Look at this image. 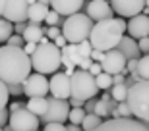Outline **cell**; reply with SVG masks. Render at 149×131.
I'll return each mask as SVG.
<instances>
[{"mask_svg":"<svg viewBox=\"0 0 149 131\" xmlns=\"http://www.w3.org/2000/svg\"><path fill=\"white\" fill-rule=\"evenodd\" d=\"M87 16L93 21H101V19L112 17V6L107 0H91L87 6Z\"/></svg>","mask_w":149,"mask_h":131,"instance_id":"obj_16","label":"cell"},{"mask_svg":"<svg viewBox=\"0 0 149 131\" xmlns=\"http://www.w3.org/2000/svg\"><path fill=\"white\" fill-rule=\"evenodd\" d=\"M97 100H99L97 97H93V98H89V100H85V112H87V114H91V112L95 110V104H97Z\"/></svg>","mask_w":149,"mask_h":131,"instance_id":"obj_40","label":"cell"},{"mask_svg":"<svg viewBox=\"0 0 149 131\" xmlns=\"http://www.w3.org/2000/svg\"><path fill=\"white\" fill-rule=\"evenodd\" d=\"M101 123H103V118L97 116L95 112H91V114H85V118H83V121H81V129L83 131H93V129H97Z\"/></svg>","mask_w":149,"mask_h":131,"instance_id":"obj_22","label":"cell"},{"mask_svg":"<svg viewBox=\"0 0 149 131\" xmlns=\"http://www.w3.org/2000/svg\"><path fill=\"white\" fill-rule=\"evenodd\" d=\"M126 25L128 23L124 21V17H107V19L95 21L89 43L93 48L103 50V52L118 48V44L126 33Z\"/></svg>","mask_w":149,"mask_h":131,"instance_id":"obj_2","label":"cell"},{"mask_svg":"<svg viewBox=\"0 0 149 131\" xmlns=\"http://www.w3.org/2000/svg\"><path fill=\"white\" fill-rule=\"evenodd\" d=\"M145 6H147V8H149V0H145Z\"/></svg>","mask_w":149,"mask_h":131,"instance_id":"obj_54","label":"cell"},{"mask_svg":"<svg viewBox=\"0 0 149 131\" xmlns=\"http://www.w3.org/2000/svg\"><path fill=\"white\" fill-rule=\"evenodd\" d=\"M4 8H6V0H0V16L4 14Z\"/></svg>","mask_w":149,"mask_h":131,"instance_id":"obj_51","label":"cell"},{"mask_svg":"<svg viewBox=\"0 0 149 131\" xmlns=\"http://www.w3.org/2000/svg\"><path fill=\"white\" fill-rule=\"evenodd\" d=\"M66 129H68V131H83V129H81V125H76V123H70Z\"/></svg>","mask_w":149,"mask_h":131,"instance_id":"obj_50","label":"cell"},{"mask_svg":"<svg viewBox=\"0 0 149 131\" xmlns=\"http://www.w3.org/2000/svg\"><path fill=\"white\" fill-rule=\"evenodd\" d=\"M58 21H60V14L50 8L49 14H47V19H45V23H47V25H56Z\"/></svg>","mask_w":149,"mask_h":131,"instance_id":"obj_31","label":"cell"},{"mask_svg":"<svg viewBox=\"0 0 149 131\" xmlns=\"http://www.w3.org/2000/svg\"><path fill=\"white\" fill-rule=\"evenodd\" d=\"M95 21L89 16H83V14H74V16H68L64 25H62V35L68 39V43H83V41H89L91 37V31H93Z\"/></svg>","mask_w":149,"mask_h":131,"instance_id":"obj_4","label":"cell"},{"mask_svg":"<svg viewBox=\"0 0 149 131\" xmlns=\"http://www.w3.org/2000/svg\"><path fill=\"white\" fill-rule=\"evenodd\" d=\"M103 58H105V52L93 48V52H91V60H93V62H103Z\"/></svg>","mask_w":149,"mask_h":131,"instance_id":"obj_42","label":"cell"},{"mask_svg":"<svg viewBox=\"0 0 149 131\" xmlns=\"http://www.w3.org/2000/svg\"><path fill=\"white\" fill-rule=\"evenodd\" d=\"M31 64L37 73H56L62 66V48H58L54 43L39 44L37 50L31 54Z\"/></svg>","mask_w":149,"mask_h":131,"instance_id":"obj_3","label":"cell"},{"mask_svg":"<svg viewBox=\"0 0 149 131\" xmlns=\"http://www.w3.org/2000/svg\"><path fill=\"white\" fill-rule=\"evenodd\" d=\"M43 37H45V29L41 27V23H29L27 29L23 31L25 43H41Z\"/></svg>","mask_w":149,"mask_h":131,"instance_id":"obj_21","label":"cell"},{"mask_svg":"<svg viewBox=\"0 0 149 131\" xmlns=\"http://www.w3.org/2000/svg\"><path fill=\"white\" fill-rule=\"evenodd\" d=\"M12 35H14V23L0 17V43H8Z\"/></svg>","mask_w":149,"mask_h":131,"instance_id":"obj_24","label":"cell"},{"mask_svg":"<svg viewBox=\"0 0 149 131\" xmlns=\"http://www.w3.org/2000/svg\"><path fill=\"white\" fill-rule=\"evenodd\" d=\"M128 85L126 83H118V85H112L111 87V94H112V98H114L116 102H124L128 98Z\"/></svg>","mask_w":149,"mask_h":131,"instance_id":"obj_23","label":"cell"},{"mask_svg":"<svg viewBox=\"0 0 149 131\" xmlns=\"http://www.w3.org/2000/svg\"><path fill=\"white\" fill-rule=\"evenodd\" d=\"M33 2H37V0H6V8H4L2 17L12 21V23L25 21L27 19L29 6L33 4Z\"/></svg>","mask_w":149,"mask_h":131,"instance_id":"obj_11","label":"cell"},{"mask_svg":"<svg viewBox=\"0 0 149 131\" xmlns=\"http://www.w3.org/2000/svg\"><path fill=\"white\" fill-rule=\"evenodd\" d=\"M52 43H54L56 46H58V48H64V46L68 44V39L64 37V35H58V37H56L54 41H52Z\"/></svg>","mask_w":149,"mask_h":131,"instance_id":"obj_43","label":"cell"},{"mask_svg":"<svg viewBox=\"0 0 149 131\" xmlns=\"http://www.w3.org/2000/svg\"><path fill=\"white\" fill-rule=\"evenodd\" d=\"M68 100H70V106H72V108H83V106H85V100H81V98L70 97Z\"/></svg>","mask_w":149,"mask_h":131,"instance_id":"obj_41","label":"cell"},{"mask_svg":"<svg viewBox=\"0 0 149 131\" xmlns=\"http://www.w3.org/2000/svg\"><path fill=\"white\" fill-rule=\"evenodd\" d=\"M93 131H149V127L141 120L134 118H111Z\"/></svg>","mask_w":149,"mask_h":131,"instance_id":"obj_9","label":"cell"},{"mask_svg":"<svg viewBox=\"0 0 149 131\" xmlns=\"http://www.w3.org/2000/svg\"><path fill=\"white\" fill-rule=\"evenodd\" d=\"M6 44H12V46H22V48H23V46H25V39H23V35H17V33H16V35H12V37L8 39V43H6Z\"/></svg>","mask_w":149,"mask_h":131,"instance_id":"obj_33","label":"cell"},{"mask_svg":"<svg viewBox=\"0 0 149 131\" xmlns=\"http://www.w3.org/2000/svg\"><path fill=\"white\" fill-rule=\"evenodd\" d=\"M37 2H41V4H45V6H50V0H37Z\"/></svg>","mask_w":149,"mask_h":131,"instance_id":"obj_53","label":"cell"},{"mask_svg":"<svg viewBox=\"0 0 149 131\" xmlns=\"http://www.w3.org/2000/svg\"><path fill=\"white\" fill-rule=\"evenodd\" d=\"M97 79V87L103 89V91H109V89L114 85V81H112V75L111 73H107V71H101L99 75L95 77Z\"/></svg>","mask_w":149,"mask_h":131,"instance_id":"obj_26","label":"cell"},{"mask_svg":"<svg viewBox=\"0 0 149 131\" xmlns=\"http://www.w3.org/2000/svg\"><path fill=\"white\" fill-rule=\"evenodd\" d=\"M39 116H35L31 110L19 108L17 112H12L8 125L14 131H39Z\"/></svg>","mask_w":149,"mask_h":131,"instance_id":"obj_8","label":"cell"},{"mask_svg":"<svg viewBox=\"0 0 149 131\" xmlns=\"http://www.w3.org/2000/svg\"><path fill=\"white\" fill-rule=\"evenodd\" d=\"M126 102L138 120L149 121V79H141L128 89Z\"/></svg>","mask_w":149,"mask_h":131,"instance_id":"obj_5","label":"cell"},{"mask_svg":"<svg viewBox=\"0 0 149 131\" xmlns=\"http://www.w3.org/2000/svg\"><path fill=\"white\" fill-rule=\"evenodd\" d=\"M37 46H39V43H25V46H23V50H25V52H27L29 56L33 54L35 50H37Z\"/></svg>","mask_w":149,"mask_h":131,"instance_id":"obj_45","label":"cell"},{"mask_svg":"<svg viewBox=\"0 0 149 131\" xmlns=\"http://www.w3.org/2000/svg\"><path fill=\"white\" fill-rule=\"evenodd\" d=\"M70 100H64V98H56L50 97L49 98V108H47V114L41 116L39 120L43 123H64L70 116Z\"/></svg>","mask_w":149,"mask_h":131,"instance_id":"obj_7","label":"cell"},{"mask_svg":"<svg viewBox=\"0 0 149 131\" xmlns=\"http://www.w3.org/2000/svg\"><path fill=\"white\" fill-rule=\"evenodd\" d=\"M126 64H128V58L124 56V52H120L118 48L105 52V58H103V62H101V66H103V71L111 73V75L122 73V71L126 70Z\"/></svg>","mask_w":149,"mask_h":131,"instance_id":"obj_13","label":"cell"},{"mask_svg":"<svg viewBox=\"0 0 149 131\" xmlns=\"http://www.w3.org/2000/svg\"><path fill=\"white\" fill-rule=\"evenodd\" d=\"M45 35H47L49 39H52V41H54L58 35H62V29H60V27H56V25H49V27L45 29Z\"/></svg>","mask_w":149,"mask_h":131,"instance_id":"obj_34","label":"cell"},{"mask_svg":"<svg viewBox=\"0 0 149 131\" xmlns=\"http://www.w3.org/2000/svg\"><path fill=\"white\" fill-rule=\"evenodd\" d=\"M111 6L120 17H128L130 19V17L143 12L145 0H111Z\"/></svg>","mask_w":149,"mask_h":131,"instance_id":"obj_14","label":"cell"},{"mask_svg":"<svg viewBox=\"0 0 149 131\" xmlns=\"http://www.w3.org/2000/svg\"><path fill=\"white\" fill-rule=\"evenodd\" d=\"M49 81H50V94L52 97L64 98V100H68L72 97V79H70V75L62 73V71H56V73H52V77Z\"/></svg>","mask_w":149,"mask_h":131,"instance_id":"obj_12","label":"cell"},{"mask_svg":"<svg viewBox=\"0 0 149 131\" xmlns=\"http://www.w3.org/2000/svg\"><path fill=\"white\" fill-rule=\"evenodd\" d=\"M83 0H50V8L56 10L60 16H74L81 10Z\"/></svg>","mask_w":149,"mask_h":131,"instance_id":"obj_17","label":"cell"},{"mask_svg":"<svg viewBox=\"0 0 149 131\" xmlns=\"http://www.w3.org/2000/svg\"><path fill=\"white\" fill-rule=\"evenodd\" d=\"M49 43H50V41H49V37H47V35H45V37L41 39V43H39V44H49Z\"/></svg>","mask_w":149,"mask_h":131,"instance_id":"obj_52","label":"cell"},{"mask_svg":"<svg viewBox=\"0 0 149 131\" xmlns=\"http://www.w3.org/2000/svg\"><path fill=\"white\" fill-rule=\"evenodd\" d=\"M8 100H10V91H8V85L0 79V110L6 108Z\"/></svg>","mask_w":149,"mask_h":131,"instance_id":"obj_29","label":"cell"},{"mask_svg":"<svg viewBox=\"0 0 149 131\" xmlns=\"http://www.w3.org/2000/svg\"><path fill=\"white\" fill-rule=\"evenodd\" d=\"M112 81H114V85H118V83H126V75H124V73H116V75H112Z\"/></svg>","mask_w":149,"mask_h":131,"instance_id":"obj_47","label":"cell"},{"mask_svg":"<svg viewBox=\"0 0 149 131\" xmlns=\"http://www.w3.org/2000/svg\"><path fill=\"white\" fill-rule=\"evenodd\" d=\"M138 46H139V50H141V54H149V37L139 39V41H138Z\"/></svg>","mask_w":149,"mask_h":131,"instance_id":"obj_36","label":"cell"},{"mask_svg":"<svg viewBox=\"0 0 149 131\" xmlns=\"http://www.w3.org/2000/svg\"><path fill=\"white\" fill-rule=\"evenodd\" d=\"M25 108L31 110L35 116H45L47 114V108H49V98L47 97H33V98H29L27 104H25Z\"/></svg>","mask_w":149,"mask_h":131,"instance_id":"obj_20","label":"cell"},{"mask_svg":"<svg viewBox=\"0 0 149 131\" xmlns=\"http://www.w3.org/2000/svg\"><path fill=\"white\" fill-rule=\"evenodd\" d=\"M43 131H68L64 123H45Z\"/></svg>","mask_w":149,"mask_h":131,"instance_id":"obj_35","label":"cell"},{"mask_svg":"<svg viewBox=\"0 0 149 131\" xmlns=\"http://www.w3.org/2000/svg\"><path fill=\"white\" fill-rule=\"evenodd\" d=\"M97 116H101V118H107V116H111V106L103 100V98H99L97 100V104H95V110H93Z\"/></svg>","mask_w":149,"mask_h":131,"instance_id":"obj_28","label":"cell"},{"mask_svg":"<svg viewBox=\"0 0 149 131\" xmlns=\"http://www.w3.org/2000/svg\"><path fill=\"white\" fill-rule=\"evenodd\" d=\"M0 131H4V127H2V125H0Z\"/></svg>","mask_w":149,"mask_h":131,"instance_id":"obj_56","label":"cell"},{"mask_svg":"<svg viewBox=\"0 0 149 131\" xmlns=\"http://www.w3.org/2000/svg\"><path fill=\"white\" fill-rule=\"evenodd\" d=\"M118 112H120V118H132V108H130V104L124 100V102H118Z\"/></svg>","mask_w":149,"mask_h":131,"instance_id":"obj_32","label":"cell"},{"mask_svg":"<svg viewBox=\"0 0 149 131\" xmlns=\"http://www.w3.org/2000/svg\"><path fill=\"white\" fill-rule=\"evenodd\" d=\"M50 93V81L45 77V73H31L23 81V94L29 98L33 97H47Z\"/></svg>","mask_w":149,"mask_h":131,"instance_id":"obj_10","label":"cell"},{"mask_svg":"<svg viewBox=\"0 0 149 131\" xmlns=\"http://www.w3.org/2000/svg\"><path fill=\"white\" fill-rule=\"evenodd\" d=\"M8 91L14 97H19V94H23V85H8Z\"/></svg>","mask_w":149,"mask_h":131,"instance_id":"obj_39","label":"cell"},{"mask_svg":"<svg viewBox=\"0 0 149 131\" xmlns=\"http://www.w3.org/2000/svg\"><path fill=\"white\" fill-rule=\"evenodd\" d=\"M143 123H145V125H147V127H149V121H143Z\"/></svg>","mask_w":149,"mask_h":131,"instance_id":"obj_55","label":"cell"},{"mask_svg":"<svg viewBox=\"0 0 149 131\" xmlns=\"http://www.w3.org/2000/svg\"><path fill=\"white\" fill-rule=\"evenodd\" d=\"M126 31L132 39H145L149 37V16L145 14H138L128 19V25H126Z\"/></svg>","mask_w":149,"mask_h":131,"instance_id":"obj_15","label":"cell"},{"mask_svg":"<svg viewBox=\"0 0 149 131\" xmlns=\"http://www.w3.org/2000/svg\"><path fill=\"white\" fill-rule=\"evenodd\" d=\"M19 108H25V104H23V102H12L8 110H10V114H12V112H17Z\"/></svg>","mask_w":149,"mask_h":131,"instance_id":"obj_48","label":"cell"},{"mask_svg":"<svg viewBox=\"0 0 149 131\" xmlns=\"http://www.w3.org/2000/svg\"><path fill=\"white\" fill-rule=\"evenodd\" d=\"M8 120H10V110L2 108V110H0V125L4 127L6 123H8Z\"/></svg>","mask_w":149,"mask_h":131,"instance_id":"obj_38","label":"cell"},{"mask_svg":"<svg viewBox=\"0 0 149 131\" xmlns=\"http://www.w3.org/2000/svg\"><path fill=\"white\" fill-rule=\"evenodd\" d=\"M118 50H120V52H124V56H126L128 60H132V58H138V60H139V54H141V50H139L138 43H136L130 35H128V37H126V35L122 37L120 44H118Z\"/></svg>","mask_w":149,"mask_h":131,"instance_id":"obj_18","label":"cell"},{"mask_svg":"<svg viewBox=\"0 0 149 131\" xmlns=\"http://www.w3.org/2000/svg\"><path fill=\"white\" fill-rule=\"evenodd\" d=\"M31 56L22 46H0V79L6 85H23L31 75Z\"/></svg>","mask_w":149,"mask_h":131,"instance_id":"obj_1","label":"cell"},{"mask_svg":"<svg viewBox=\"0 0 149 131\" xmlns=\"http://www.w3.org/2000/svg\"><path fill=\"white\" fill-rule=\"evenodd\" d=\"M138 75L139 79H149V54H143L138 60Z\"/></svg>","mask_w":149,"mask_h":131,"instance_id":"obj_25","label":"cell"},{"mask_svg":"<svg viewBox=\"0 0 149 131\" xmlns=\"http://www.w3.org/2000/svg\"><path fill=\"white\" fill-rule=\"evenodd\" d=\"M126 70L130 71V73H134V71L138 70V58H132V60H128V64H126Z\"/></svg>","mask_w":149,"mask_h":131,"instance_id":"obj_44","label":"cell"},{"mask_svg":"<svg viewBox=\"0 0 149 131\" xmlns=\"http://www.w3.org/2000/svg\"><path fill=\"white\" fill-rule=\"evenodd\" d=\"M25 29H27V25H25L23 21H19V23H14V31H16L17 35H23V31H25Z\"/></svg>","mask_w":149,"mask_h":131,"instance_id":"obj_46","label":"cell"},{"mask_svg":"<svg viewBox=\"0 0 149 131\" xmlns=\"http://www.w3.org/2000/svg\"><path fill=\"white\" fill-rule=\"evenodd\" d=\"M50 6H45L41 2H33L29 6V12H27V19L29 23H43L47 19V14H49Z\"/></svg>","mask_w":149,"mask_h":131,"instance_id":"obj_19","label":"cell"},{"mask_svg":"<svg viewBox=\"0 0 149 131\" xmlns=\"http://www.w3.org/2000/svg\"><path fill=\"white\" fill-rule=\"evenodd\" d=\"M77 50L83 58H91V52H93V46L89 41H83V43H77Z\"/></svg>","mask_w":149,"mask_h":131,"instance_id":"obj_30","label":"cell"},{"mask_svg":"<svg viewBox=\"0 0 149 131\" xmlns=\"http://www.w3.org/2000/svg\"><path fill=\"white\" fill-rule=\"evenodd\" d=\"M87 71L91 73V75H95V77H97V75L101 73V71H103V66H101V62H93V64H91V68H89Z\"/></svg>","mask_w":149,"mask_h":131,"instance_id":"obj_37","label":"cell"},{"mask_svg":"<svg viewBox=\"0 0 149 131\" xmlns=\"http://www.w3.org/2000/svg\"><path fill=\"white\" fill-rule=\"evenodd\" d=\"M70 79H72V97L74 98L89 100V98L97 97V93H99L97 79H95V75H91L87 70H79V68H77Z\"/></svg>","mask_w":149,"mask_h":131,"instance_id":"obj_6","label":"cell"},{"mask_svg":"<svg viewBox=\"0 0 149 131\" xmlns=\"http://www.w3.org/2000/svg\"><path fill=\"white\" fill-rule=\"evenodd\" d=\"M91 64H93V60H91V58H83V62L79 64V70H89V68H91Z\"/></svg>","mask_w":149,"mask_h":131,"instance_id":"obj_49","label":"cell"},{"mask_svg":"<svg viewBox=\"0 0 149 131\" xmlns=\"http://www.w3.org/2000/svg\"><path fill=\"white\" fill-rule=\"evenodd\" d=\"M85 108H72L70 110V116H68V120H70V123H76V125H81L83 118H85Z\"/></svg>","mask_w":149,"mask_h":131,"instance_id":"obj_27","label":"cell"}]
</instances>
